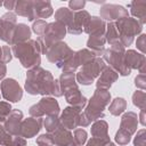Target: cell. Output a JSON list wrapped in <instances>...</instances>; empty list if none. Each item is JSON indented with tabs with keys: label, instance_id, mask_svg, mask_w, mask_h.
Masks as SVG:
<instances>
[{
	"label": "cell",
	"instance_id": "5",
	"mask_svg": "<svg viewBox=\"0 0 146 146\" xmlns=\"http://www.w3.org/2000/svg\"><path fill=\"white\" fill-rule=\"evenodd\" d=\"M41 127V121L40 120H35L33 117H29L27 120H25L22 124V129H21V133L27 138L34 136Z\"/></svg>",
	"mask_w": 146,
	"mask_h": 146
},
{
	"label": "cell",
	"instance_id": "3",
	"mask_svg": "<svg viewBox=\"0 0 146 146\" xmlns=\"http://www.w3.org/2000/svg\"><path fill=\"white\" fill-rule=\"evenodd\" d=\"M65 35V25L56 22V23H51L48 25V27H46L44 31V36H46V42L47 44H50L51 38L55 36V40H59Z\"/></svg>",
	"mask_w": 146,
	"mask_h": 146
},
{
	"label": "cell",
	"instance_id": "28",
	"mask_svg": "<svg viewBox=\"0 0 146 146\" xmlns=\"http://www.w3.org/2000/svg\"><path fill=\"white\" fill-rule=\"evenodd\" d=\"M46 26H47V24H46L43 21H38L36 23H34L33 30H34L35 33L42 34V33H44V31H46Z\"/></svg>",
	"mask_w": 146,
	"mask_h": 146
},
{
	"label": "cell",
	"instance_id": "8",
	"mask_svg": "<svg viewBox=\"0 0 146 146\" xmlns=\"http://www.w3.org/2000/svg\"><path fill=\"white\" fill-rule=\"evenodd\" d=\"M136 127H137V115L132 112L124 114L122 117V121H121V128L120 129L124 130L125 132L131 135L132 132H135Z\"/></svg>",
	"mask_w": 146,
	"mask_h": 146
},
{
	"label": "cell",
	"instance_id": "26",
	"mask_svg": "<svg viewBox=\"0 0 146 146\" xmlns=\"http://www.w3.org/2000/svg\"><path fill=\"white\" fill-rule=\"evenodd\" d=\"M10 112V105L6 103H0V121H3Z\"/></svg>",
	"mask_w": 146,
	"mask_h": 146
},
{
	"label": "cell",
	"instance_id": "2",
	"mask_svg": "<svg viewBox=\"0 0 146 146\" xmlns=\"http://www.w3.org/2000/svg\"><path fill=\"white\" fill-rule=\"evenodd\" d=\"M3 97L11 102H18L22 98V89L13 79H7L1 83Z\"/></svg>",
	"mask_w": 146,
	"mask_h": 146
},
{
	"label": "cell",
	"instance_id": "25",
	"mask_svg": "<svg viewBox=\"0 0 146 146\" xmlns=\"http://www.w3.org/2000/svg\"><path fill=\"white\" fill-rule=\"evenodd\" d=\"M36 143L40 145V146H51L54 144L52 141V137L49 136V135H42L39 137V139L36 140Z\"/></svg>",
	"mask_w": 146,
	"mask_h": 146
},
{
	"label": "cell",
	"instance_id": "29",
	"mask_svg": "<svg viewBox=\"0 0 146 146\" xmlns=\"http://www.w3.org/2000/svg\"><path fill=\"white\" fill-rule=\"evenodd\" d=\"M145 130H140L135 139V145L136 146H145V137H144Z\"/></svg>",
	"mask_w": 146,
	"mask_h": 146
},
{
	"label": "cell",
	"instance_id": "31",
	"mask_svg": "<svg viewBox=\"0 0 146 146\" xmlns=\"http://www.w3.org/2000/svg\"><path fill=\"white\" fill-rule=\"evenodd\" d=\"M144 79H145V75L144 74H140V75H138L137 78H136V86H138V87H140V88H145V83H144Z\"/></svg>",
	"mask_w": 146,
	"mask_h": 146
},
{
	"label": "cell",
	"instance_id": "16",
	"mask_svg": "<svg viewBox=\"0 0 146 146\" xmlns=\"http://www.w3.org/2000/svg\"><path fill=\"white\" fill-rule=\"evenodd\" d=\"M92 135L96 137V138H104V137H107L106 136V132H107V124L106 122L104 121H99V122H96L94 125H92Z\"/></svg>",
	"mask_w": 146,
	"mask_h": 146
},
{
	"label": "cell",
	"instance_id": "7",
	"mask_svg": "<svg viewBox=\"0 0 146 146\" xmlns=\"http://www.w3.org/2000/svg\"><path fill=\"white\" fill-rule=\"evenodd\" d=\"M120 13L122 15H124V16L128 15L127 10L123 7L115 6V5H107V6L103 7L102 10H100L102 16L104 18H106V19H115V18H119V17H121L120 16Z\"/></svg>",
	"mask_w": 146,
	"mask_h": 146
},
{
	"label": "cell",
	"instance_id": "6",
	"mask_svg": "<svg viewBox=\"0 0 146 146\" xmlns=\"http://www.w3.org/2000/svg\"><path fill=\"white\" fill-rule=\"evenodd\" d=\"M78 115H79V110L78 108H73V107L65 108V111L62 114V122H63V124L66 128H68V129L74 128L79 123Z\"/></svg>",
	"mask_w": 146,
	"mask_h": 146
},
{
	"label": "cell",
	"instance_id": "24",
	"mask_svg": "<svg viewBox=\"0 0 146 146\" xmlns=\"http://www.w3.org/2000/svg\"><path fill=\"white\" fill-rule=\"evenodd\" d=\"M115 139H116V141H117L119 144L124 145V144L129 143V140H130V135H129L128 132H125L124 130H121V129H120V130L116 132Z\"/></svg>",
	"mask_w": 146,
	"mask_h": 146
},
{
	"label": "cell",
	"instance_id": "19",
	"mask_svg": "<svg viewBox=\"0 0 146 146\" xmlns=\"http://www.w3.org/2000/svg\"><path fill=\"white\" fill-rule=\"evenodd\" d=\"M105 43V39H103L100 35H95V36H90V39L88 40V47L96 50V49H102L103 46Z\"/></svg>",
	"mask_w": 146,
	"mask_h": 146
},
{
	"label": "cell",
	"instance_id": "4",
	"mask_svg": "<svg viewBox=\"0 0 146 146\" xmlns=\"http://www.w3.org/2000/svg\"><path fill=\"white\" fill-rule=\"evenodd\" d=\"M34 107L36 110H43L42 114L47 113L49 116H56L58 114V112H59L58 104L52 98H42L39 104L34 105Z\"/></svg>",
	"mask_w": 146,
	"mask_h": 146
},
{
	"label": "cell",
	"instance_id": "18",
	"mask_svg": "<svg viewBox=\"0 0 146 146\" xmlns=\"http://www.w3.org/2000/svg\"><path fill=\"white\" fill-rule=\"evenodd\" d=\"M125 108V100L123 98H116L110 106V111L113 115H119L121 114Z\"/></svg>",
	"mask_w": 146,
	"mask_h": 146
},
{
	"label": "cell",
	"instance_id": "36",
	"mask_svg": "<svg viewBox=\"0 0 146 146\" xmlns=\"http://www.w3.org/2000/svg\"><path fill=\"white\" fill-rule=\"evenodd\" d=\"M1 5H2V3H1V2H0V6H1Z\"/></svg>",
	"mask_w": 146,
	"mask_h": 146
},
{
	"label": "cell",
	"instance_id": "30",
	"mask_svg": "<svg viewBox=\"0 0 146 146\" xmlns=\"http://www.w3.org/2000/svg\"><path fill=\"white\" fill-rule=\"evenodd\" d=\"M84 1H71L70 2V7L73 9V10H79V9H82L83 6H84Z\"/></svg>",
	"mask_w": 146,
	"mask_h": 146
},
{
	"label": "cell",
	"instance_id": "13",
	"mask_svg": "<svg viewBox=\"0 0 146 146\" xmlns=\"http://www.w3.org/2000/svg\"><path fill=\"white\" fill-rule=\"evenodd\" d=\"M144 56L141 54H137L136 51L133 50H129L127 54H125V62L127 63V66L129 65L130 67H133V68H139L140 66L144 65Z\"/></svg>",
	"mask_w": 146,
	"mask_h": 146
},
{
	"label": "cell",
	"instance_id": "21",
	"mask_svg": "<svg viewBox=\"0 0 146 146\" xmlns=\"http://www.w3.org/2000/svg\"><path fill=\"white\" fill-rule=\"evenodd\" d=\"M107 41L111 43H114L115 41L119 40V34H117V30L115 27V25L113 23L108 24V29H107Z\"/></svg>",
	"mask_w": 146,
	"mask_h": 146
},
{
	"label": "cell",
	"instance_id": "32",
	"mask_svg": "<svg viewBox=\"0 0 146 146\" xmlns=\"http://www.w3.org/2000/svg\"><path fill=\"white\" fill-rule=\"evenodd\" d=\"M144 40H145V35H144V34L140 35V38L137 40V46H138V48H140L143 51L145 50V48H144Z\"/></svg>",
	"mask_w": 146,
	"mask_h": 146
},
{
	"label": "cell",
	"instance_id": "22",
	"mask_svg": "<svg viewBox=\"0 0 146 146\" xmlns=\"http://www.w3.org/2000/svg\"><path fill=\"white\" fill-rule=\"evenodd\" d=\"M44 125L47 128V130L49 132H55V130L57 129L58 127V121H57V117L56 116H49L48 119H46V122H44Z\"/></svg>",
	"mask_w": 146,
	"mask_h": 146
},
{
	"label": "cell",
	"instance_id": "23",
	"mask_svg": "<svg viewBox=\"0 0 146 146\" xmlns=\"http://www.w3.org/2000/svg\"><path fill=\"white\" fill-rule=\"evenodd\" d=\"M133 104L137 105L138 107H140L141 110H144V105H145V94L143 91H137L133 95Z\"/></svg>",
	"mask_w": 146,
	"mask_h": 146
},
{
	"label": "cell",
	"instance_id": "34",
	"mask_svg": "<svg viewBox=\"0 0 146 146\" xmlns=\"http://www.w3.org/2000/svg\"><path fill=\"white\" fill-rule=\"evenodd\" d=\"M6 73V66L3 64H0V78H2Z\"/></svg>",
	"mask_w": 146,
	"mask_h": 146
},
{
	"label": "cell",
	"instance_id": "10",
	"mask_svg": "<svg viewBox=\"0 0 146 146\" xmlns=\"http://www.w3.org/2000/svg\"><path fill=\"white\" fill-rule=\"evenodd\" d=\"M52 141L58 146H73V138L66 130H57L54 133Z\"/></svg>",
	"mask_w": 146,
	"mask_h": 146
},
{
	"label": "cell",
	"instance_id": "12",
	"mask_svg": "<svg viewBox=\"0 0 146 146\" xmlns=\"http://www.w3.org/2000/svg\"><path fill=\"white\" fill-rule=\"evenodd\" d=\"M22 119V112L19 111H14L10 116L8 117V121L6 123V128L9 132L11 133H18L19 132V121Z\"/></svg>",
	"mask_w": 146,
	"mask_h": 146
},
{
	"label": "cell",
	"instance_id": "1",
	"mask_svg": "<svg viewBox=\"0 0 146 146\" xmlns=\"http://www.w3.org/2000/svg\"><path fill=\"white\" fill-rule=\"evenodd\" d=\"M116 30L121 32V36L119 39L123 42L124 46H129L133 39V35L141 31V24L138 21L129 17H122L116 23Z\"/></svg>",
	"mask_w": 146,
	"mask_h": 146
},
{
	"label": "cell",
	"instance_id": "27",
	"mask_svg": "<svg viewBox=\"0 0 146 146\" xmlns=\"http://www.w3.org/2000/svg\"><path fill=\"white\" fill-rule=\"evenodd\" d=\"M13 139L10 136L5 133V130L2 129V127H0V144H5L7 146H11Z\"/></svg>",
	"mask_w": 146,
	"mask_h": 146
},
{
	"label": "cell",
	"instance_id": "20",
	"mask_svg": "<svg viewBox=\"0 0 146 146\" xmlns=\"http://www.w3.org/2000/svg\"><path fill=\"white\" fill-rule=\"evenodd\" d=\"M86 139H87V133L84 130H82V129L75 130L74 138H73V146H82V144L86 141Z\"/></svg>",
	"mask_w": 146,
	"mask_h": 146
},
{
	"label": "cell",
	"instance_id": "11",
	"mask_svg": "<svg viewBox=\"0 0 146 146\" xmlns=\"http://www.w3.org/2000/svg\"><path fill=\"white\" fill-rule=\"evenodd\" d=\"M116 80V74L113 70H111L110 67L105 68V71L103 72L102 78H99L98 82H97V87L103 89H107L108 87H111V84L113 83V81Z\"/></svg>",
	"mask_w": 146,
	"mask_h": 146
},
{
	"label": "cell",
	"instance_id": "14",
	"mask_svg": "<svg viewBox=\"0 0 146 146\" xmlns=\"http://www.w3.org/2000/svg\"><path fill=\"white\" fill-rule=\"evenodd\" d=\"M130 6H131V9H132L131 10L132 14L135 16H137V18H139L141 21V23H144L145 22V14H146V10H145L146 2H144V1H135Z\"/></svg>",
	"mask_w": 146,
	"mask_h": 146
},
{
	"label": "cell",
	"instance_id": "17",
	"mask_svg": "<svg viewBox=\"0 0 146 146\" xmlns=\"http://www.w3.org/2000/svg\"><path fill=\"white\" fill-rule=\"evenodd\" d=\"M13 36H14V39H17L18 41H23L25 39H29V36H30V30H29V27L26 25L18 24L16 26V29H15V34Z\"/></svg>",
	"mask_w": 146,
	"mask_h": 146
},
{
	"label": "cell",
	"instance_id": "9",
	"mask_svg": "<svg viewBox=\"0 0 146 146\" xmlns=\"http://www.w3.org/2000/svg\"><path fill=\"white\" fill-rule=\"evenodd\" d=\"M86 27H88V29H86V31L88 33H90L91 36H95V35H100L104 32L105 24L98 17H90V19H89V22H88Z\"/></svg>",
	"mask_w": 146,
	"mask_h": 146
},
{
	"label": "cell",
	"instance_id": "35",
	"mask_svg": "<svg viewBox=\"0 0 146 146\" xmlns=\"http://www.w3.org/2000/svg\"><path fill=\"white\" fill-rule=\"evenodd\" d=\"M1 50H2V49H1V48H0V58H1V57H2V54H1Z\"/></svg>",
	"mask_w": 146,
	"mask_h": 146
},
{
	"label": "cell",
	"instance_id": "15",
	"mask_svg": "<svg viewBox=\"0 0 146 146\" xmlns=\"http://www.w3.org/2000/svg\"><path fill=\"white\" fill-rule=\"evenodd\" d=\"M56 18L57 22L62 23V24H71V22L73 21V14L72 11L68 10V8H59V10L56 13Z\"/></svg>",
	"mask_w": 146,
	"mask_h": 146
},
{
	"label": "cell",
	"instance_id": "33",
	"mask_svg": "<svg viewBox=\"0 0 146 146\" xmlns=\"http://www.w3.org/2000/svg\"><path fill=\"white\" fill-rule=\"evenodd\" d=\"M7 9H14V6H16V2H5L3 3Z\"/></svg>",
	"mask_w": 146,
	"mask_h": 146
}]
</instances>
